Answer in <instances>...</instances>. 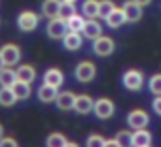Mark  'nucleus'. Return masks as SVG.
<instances>
[{"label":"nucleus","mask_w":161,"mask_h":147,"mask_svg":"<svg viewBox=\"0 0 161 147\" xmlns=\"http://www.w3.org/2000/svg\"><path fill=\"white\" fill-rule=\"evenodd\" d=\"M95 76H97V66L91 60H82L74 68V78L80 83H89L95 79Z\"/></svg>","instance_id":"obj_1"},{"label":"nucleus","mask_w":161,"mask_h":147,"mask_svg":"<svg viewBox=\"0 0 161 147\" xmlns=\"http://www.w3.org/2000/svg\"><path fill=\"white\" fill-rule=\"evenodd\" d=\"M91 49H93V53L97 57H110L114 53V49H116V43H114V40L110 36H103L101 34V36H97L93 40Z\"/></svg>","instance_id":"obj_2"},{"label":"nucleus","mask_w":161,"mask_h":147,"mask_svg":"<svg viewBox=\"0 0 161 147\" xmlns=\"http://www.w3.org/2000/svg\"><path fill=\"white\" fill-rule=\"evenodd\" d=\"M121 83H123V87H125L127 91L136 93V91H140L142 85H144V76H142L140 70H135V68H133V70H127V72L123 74Z\"/></svg>","instance_id":"obj_3"},{"label":"nucleus","mask_w":161,"mask_h":147,"mask_svg":"<svg viewBox=\"0 0 161 147\" xmlns=\"http://www.w3.org/2000/svg\"><path fill=\"white\" fill-rule=\"evenodd\" d=\"M38 23H40L38 13L36 12H31V10L21 12L19 17H17V27H19L21 32H32V30H36Z\"/></svg>","instance_id":"obj_4"},{"label":"nucleus","mask_w":161,"mask_h":147,"mask_svg":"<svg viewBox=\"0 0 161 147\" xmlns=\"http://www.w3.org/2000/svg\"><path fill=\"white\" fill-rule=\"evenodd\" d=\"M46 32L51 40H63V36L68 32V25H66V19L63 17H53L49 19L47 27H46Z\"/></svg>","instance_id":"obj_5"},{"label":"nucleus","mask_w":161,"mask_h":147,"mask_svg":"<svg viewBox=\"0 0 161 147\" xmlns=\"http://www.w3.org/2000/svg\"><path fill=\"white\" fill-rule=\"evenodd\" d=\"M114 111H116V106L110 98H99L93 104V113L99 119H110L114 115Z\"/></svg>","instance_id":"obj_6"},{"label":"nucleus","mask_w":161,"mask_h":147,"mask_svg":"<svg viewBox=\"0 0 161 147\" xmlns=\"http://www.w3.org/2000/svg\"><path fill=\"white\" fill-rule=\"evenodd\" d=\"M0 55H2L4 66H15L21 60V49L15 43H6L2 49H0Z\"/></svg>","instance_id":"obj_7"},{"label":"nucleus","mask_w":161,"mask_h":147,"mask_svg":"<svg viewBox=\"0 0 161 147\" xmlns=\"http://www.w3.org/2000/svg\"><path fill=\"white\" fill-rule=\"evenodd\" d=\"M148 123H150V115L144 111V109H133V111H129V115H127V124L131 126V128H146L148 126Z\"/></svg>","instance_id":"obj_8"},{"label":"nucleus","mask_w":161,"mask_h":147,"mask_svg":"<svg viewBox=\"0 0 161 147\" xmlns=\"http://www.w3.org/2000/svg\"><path fill=\"white\" fill-rule=\"evenodd\" d=\"M121 10L125 13V21H129V23H136V21L142 19V6L136 4L135 0H127L121 6Z\"/></svg>","instance_id":"obj_9"},{"label":"nucleus","mask_w":161,"mask_h":147,"mask_svg":"<svg viewBox=\"0 0 161 147\" xmlns=\"http://www.w3.org/2000/svg\"><path fill=\"white\" fill-rule=\"evenodd\" d=\"M84 43V34L82 32H74V30H68L64 36H63V47L66 51H78Z\"/></svg>","instance_id":"obj_10"},{"label":"nucleus","mask_w":161,"mask_h":147,"mask_svg":"<svg viewBox=\"0 0 161 147\" xmlns=\"http://www.w3.org/2000/svg\"><path fill=\"white\" fill-rule=\"evenodd\" d=\"M93 104L95 100L89 94H78L74 100V111H78L80 115H87L89 111H93Z\"/></svg>","instance_id":"obj_11"},{"label":"nucleus","mask_w":161,"mask_h":147,"mask_svg":"<svg viewBox=\"0 0 161 147\" xmlns=\"http://www.w3.org/2000/svg\"><path fill=\"white\" fill-rule=\"evenodd\" d=\"M44 83L51 85V87H61L64 83V74L59 70V68H47L46 74H44Z\"/></svg>","instance_id":"obj_12"},{"label":"nucleus","mask_w":161,"mask_h":147,"mask_svg":"<svg viewBox=\"0 0 161 147\" xmlns=\"http://www.w3.org/2000/svg\"><path fill=\"white\" fill-rule=\"evenodd\" d=\"M131 145H135V147H150L152 145V134L146 128H136L133 132Z\"/></svg>","instance_id":"obj_13"},{"label":"nucleus","mask_w":161,"mask_h":147,"mask_svg":"<svg viewBox=\"0 0 161 147\" xmlns=\"http://www.w3.org/2000/svg\"><path fill=\"white\" fill-rule=\"evenodd\" d=\"M82 34H84L86 38H89V40H95L97 36L103 34V27H101V23L97 21V17H95V19H86V25H84Z\"/></svg>","instance_id":"obj_14"},{"label":"nucleus","mask_w":161,"mask_h":147,"mask_svg":"<svg viewBox=\"0 0 161 147\" xmlns=\"http://www.w3.org/2000/svg\"><path fill=\"white\" fill-rule=\"evenodd\" d=\"M63 0H44L42 2V15L47 19L59 17V10H61Z\"/></svg>","instance_id":"obj_15"},{"label":"nucleus","mask_w":161,"mask_h":147,"mask_svg":"<svg viewBox=\"0 0 161 147\" xmlns=\"http://www.w3.org/2000/svg\"><path fill=\"white\" fill-rule=\"evenodd\" d=\"M57 94H59L57 87H51V85H47V83H44L42 87H38V100L44 102V104H51V102H55Z\"/></svg>","instance_id":"obj_16"},{"label":"nucleus","mask_w":161,"mask_h":147,"mask_svg":"<svg viewBox=\"0 0 161 147\" xmlns=\"http://www.w3.org/2000/svg\"><path fill=\"white\" fill-rule=\"evenodd\" d=\"M74 100H76V94L70 93V91H64V93H59L57 98H55V104L59 109L66 111V109H74Z\"/></svg>","instance_id":"obj_17"},{"label":"nucleus","mask_w":161,"mask_h":147,"mask_svg":"<svg viewBox=\"0 0 161 147\" xmlns=\"http://www.w3.org/2000/svg\"><path fill=\"white\" fill-rule=\"evenodd\" d=\"M17 81V74L12 70V66H2L0 68V87H12Z\"/></svg>","instance_id":"obj_18"},{"label":"nucleus","mask_w":161,"mask_h":147,"mask_svg":"<svg viewBox=\"0 0 161 147\" xmlns=\"http://www.w3.org/2000/svg\"><path fill=\"white\" fill-rule=\"evenodd\" d=\"M12 91H14V94H15V98H17V100H27V98L31 96V93H32L31 83L21 81V79H17V81L12 85Z\"/></svg>","instance_id":"obj_19"},{"label":"nucleus","mask_w":161,"mask_h":147,"mask_svg":"<svg viewBox=\"0 0 161 147\" xmlns=\"http://www.w3.org/2000/svg\"><path fill=\"white\" fill-rule=\"evenodd\" d=\"M15 74H17V79L27 81V83H32V81L36 79V70H34V66H31V64H21V66H17Z\"/></svg>","instance_id":"obj_20"},{"label":"nucleus","mask_w":161,"mask_h":147,"mask_svg":"<svg viewBox=\"0 0 161 147\" xmlns=\"http://www.w3.org/2000/svg\"><path fill=\"white\" fill-rule=\"evenodd\" d=\"M104 21H106V25H108L110 28H119V27L125 23V13H123L121 8H114V10L110 12V15H108Z\"/></svg>","instance_id":"obj_21"},{"label":"nucleus","mask_w":161,"mask_h":147,"mask_svg":"<svg viewBox=\"0 0 161 147\" xmlns=\"http://www.w3.org/2000/svg\"><path fill=\"white\" fill-rule=\"evenodd\" d=\"M17 98L12 91V87H0V106H4V108H12L15 106Z\"/></svg>","instance_id":"obj_22"},{"label":"nucleus","mask_w":161,"mask_h":147,"mask_svg":"<svg viewBox=\"0 0 161 147\" xmlns=\"http://www.w3.org/2000/svg\"><path fill=\"white\" fill-rule=\"evenodd\" d=\"M82 13L86 15V19L99 17V0H86L82 4Z\"/></svg>","instance_id":"obj_23"},{"label":"nucleus","mask_w":161,"mask_h":147,"mask_svg":"<svg viewBox=\"0 0 161 147\" xmlns=\"http://www.w3.org/2000/svg\"><path fill=\"white\" fill-rule=\"evenodd\" d=\"M46 145L47 147H64V145H68V139L61 132H51L46 138Z\"/></svg>","instance_id":"obj_24"},{"label":"nucleus","mask_w":161,"mask_h":147,"mask_svg":"<svg viewBox=\"0 0 161 147\" xmlns=\"http://www.w3.org/2000/svg\"><path fill=\"white\" fill-rule=\"evenodd\" d=\"M66 25H68V30H74V32H82L84 30V25H86V19L82 15L74 13L72 17L66 19Z\"/></svg>","instance_id":"obj_25"},{"label":"nucleus","mask_w":161,"mask_h":147,"mask_svg":"<svg viewBox=\"0 0 161 147\" xmlns=\"http://www.w3.org/2000/svg\"><path fill=\"white\" fill-rule=\"evenodd\" d=\"M148 89H150V93L152 94H161V74H153V76L150 78V81H148Z\"/></svg>","instance_id":"obj_26"},{"label":"nucleus","mask_w":161,"mask_h":147,"mask_svg":"<svg viewBox=\"0 0 161 147\" xmlns=\"http://www.w3.org/2000/svg\"><path fill=\"white\" fill-rule=\"evenodd\" d=\"M114 8H116V6H114L112 0H101V2H99V17H101V19H106Z\"/></svg>","instance_id":"obj_27"},{"label":"nucleus","mask_w":161,"mask_h":147,"mask_svg":"<svg viewBox=\"0 0 161 147\" xmlns=\"http://www.w3.org/2000/svg\"><path fill=\"white\" fill-rule=\"evenodd\" d=\"M131 139H133V134L129 130H119L116 134V141H118L119 147H129L131 145Z\"/></svg>","instance_id":"obj_28"},{"label":"nucleus","mask_w":161,"mask_h":147,"mask_svg":"<svg viewBox=\"0 0 161 147\" xmlns=\"http://www.w3.org/2000/svg\"><path fill=\"white\" fill-rule=\"evenodd\" d=\"M74 13H76V6H74V4H68V2H63V4H61L59 17H63V19H68V17H72Z\"/></svg>","instance_id":"obj_29"},{"label":"nucleus","mask_w":161,"mask_h":147,"mask_svg":"<svg viewBox=\"0 0 161 147\" xmlns=\"http://www.w3.org/2000/svg\"><path fill=\"white\" fill-rule=\"evenodd\" d=\"M104 138L103 136H99V134H91L87 139H86V145L87 147H104Z\"/></svg>","instance_id":"obj_30"},{"label":"nucleus","mask_w":161,"mask_h":147,"mask_svg":"<svg viewBox=\"0 0 161 147\" xmlns=\"http://www.w3.org/2000/svg\"><path fill=\"white\" fill-rule=\"evenodd\" d=\"M152 109H153V113H155V115H159V117H161V94H157V96L152 100Z\"/></svg>","instance_id":"obj_31"},{"label":"nucleus","mask_w":161,"mask_h":147,"mask_svg":"<svg viewBox=\"0 0 161 147\" xmlns=\"http://www.w3.org/2000/svg\"><path fill=\"white\" fill-rule=\"evenodd\" d=\"M0 145H2V147H17V139H14V138H2V139H0Z\"/></svg>","instance_id":"obj_32"},{"label":"nucleus","mask_w":161,"mask_h":147,"mask_svg":"<svg viewBox=\"0 0 161 147\" xmlns=\"http://www.w3.org/2000/svg\"><path fill=\"white\" fill-rule=\"evenodd\" d=\"M135 2H136V4H140V6L144 8V6H148V4H152V0H135Z\"/></svg>","instance_id":"obj_33"},{"label":"nucleus","mask_w":161,"mask_h":147,"mask_svg":"<svg viewBox=\"0 0 161 147\" xmlns=\"http://www.w3.org/2000/svg\"><path fill=\"white\" fill-rule=\"evenodd\" d=\"M2 138H4V126L0 124V139H2Z\"/></svg>","instance_id":"obj_34"},{"label":"nucleus","mask_w":161,"mask_h":147,"mask_svg":"<svg viewBox=\"0 0 161 147\" xmlns=\"http://www.w3.org/2000/svg\"><path fill=\"white\" fill-rule=\"evenodd\" d=\"M63 2H68V4H76V0H63Z\"/></svg>","instance_id":"obj_35"},{"label":"nucleus","mask_w":161,"mask_h":147,"mask_svg":"<svg viewBox=\"0 0 161 147\" xmlns=\"http://www.w3.org/2000/svg\"><path fill=\"white\" fill-rule=\"evenodd\" d=\"M4 66V60H2V55H0V68H2Z\"/></svg>","instance_id":"obj_36"}]
</instances>
